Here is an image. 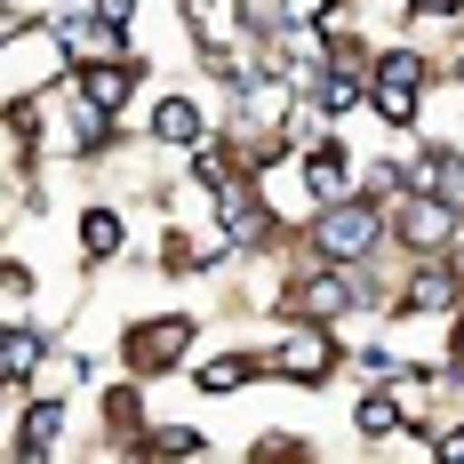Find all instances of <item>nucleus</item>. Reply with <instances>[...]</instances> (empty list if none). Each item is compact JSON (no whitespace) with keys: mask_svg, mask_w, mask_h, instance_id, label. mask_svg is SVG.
Here are the masks:
<instances>
[{"mask_svg":"<svg viewBox=\"0 0 464 464\" xmlns=\"http://www.w3.org/2000/svg\"><path fill=\"white\" fill-rule=\"evenodd\" d=\"M256 369H265V361H248V353H225V361H208V369H200V392H232V384H248Z\"/></svg>","mask_w":464,"mask_h":464,"instance_id":"obj_10","label":"nucleus"},{"mask_svg":"<svg viewBox=\"0 0 464 464\" xmlns=\"http://www.w3.org/2000/svg\"><path fill=\"white\" fill-rule=\"evenodd\" d=\"M192 344V321H137L129 328V369L152 376V369H177Z\"/></svg>","mask_w":464,"mask_h":464,"instance_id":"obj_5","label":"nucleus"},{"mask_svg":"<svg viewBox=\"0 0 464 464\" xmlns=\"http://www.w3.org/2000/svg\"><path fill=\"white\" fill-rule=\"evenodd\" d=\"M152 137L160 144H200V104H192V96H169V104L152 112Z\"/></svg>","mask_w":464,"mask_h":464,"instance_id":"obj_8","label":"nucleus"},{"mask_svg":"<svg viewBox=\"0 0 464 464\" xmlns=\"http://www.w3.org/2000/svg\"><path fill=\"white\" fill-rule=\"evenodd\" d=\"M33 369H41V336L8 321V336H0V384H24Z\"/></svg>","mask_w":464,"mask_h":464,"instance_id":"obj_7","label":"nucleus"},{"mask_svg":"<svg viewBox=\"0 0 464 464\" xmlns=\"http://www.w3.org/2000/svg\"><path fill=\"white\" fill-rule=\"evenodd\" d=\"M457 369H464V304H457Z\"/></svg>","mask_w":464,"mask_h":464,"instance_id":"obj_13","label":"nucleus"},{"mask_svg":"<svg viewBox=\"0 0 464 464\" xmlns=\"http://www.w3.org/2000/svg\"><path fill=\"white\" fill-rule=\"evenodd\" d=\"M392 240H409L417 256H432V248H449V240H457V200H440V192H417V200L401 208V225H392Z\"/></svg>","mask_w":464,"mask_h":464,"instance_id":"obj_3","label":"nucleus"},{"mask_svg":"<svg viewBox=\"0 0 464 464\" xmlns=\"http://www.w3.org/2000/svg\"><path fill=\"white\" fill-rule=\"evenodd\" d=\"M457 304H464V280L449 265H417L401 288V313H457Z\"/></svg>","mask_w":464,"mask_h":464,"instance_id":"obj_6","label":"nucleus"},{"mask_svg":"<svg viewBox=\"0 0 464 464\" xmlns=\"http://www.w3.org/2000/svg\"><path fill=\"white\" fill-rule=\"evenodd\" d=\"M265 369H273V376H288V384H321V376L336 369V336H328V321L288 328L273 353H265Z\"/></svg>","mask_w":464,"mask_h":464,"instance_id":"obj_2","label":"nucleus"},{"mask_svg":"<svg viewBox=\"0 0 464 464\" xmlns=\"http://www.w3.org/2000/svg\"><path fill=\"white\" fill-rule=\"evenodd\" d=\"M417 89H424V56H409V48H392L384 64H376V112L384 121H417Z\"/></svg>","mask_w":464,"mask_h":464,"instance_id":"obj_4","label":"nucleus"},{"mask_svg":"<svg viewBox=\"0 0 464 464\" xmlns=\"http://www.w3.org/2000/svg\"><path fill=\"white\" fill-rule=\"evenodd\" d=\"M144 449H152V457H192V449H200V432H192V424H160Z\"/></svg>","mask_w":464,"mask_h":464,"instance_id":"obj_11","label":"nucleus"},{"mask_svg":"<svg viewBox=\"0 0 464 464\" xmlns=\"http://www.w3.org/2000/svg\"><path fill=\"white\" fill-rule=\"evenodd\" d=\"M121 240H129V225H121L112 208H89V217H81V248H89V256H112Z\"/></svg>","mask_w":464,"mask_h":464,"instance_id":"obj_9","label":"nucleus"},{"mask_svg":"<svg viewBox=\"0 0 464 464\" xmlns=\"http://www.w3.org/2000/svg\"><path fill=\"white\" fill-rule=\"evenodd\" d=\"M384 232H392V225L376 217L369 200H321V208H313V256H328V265H353V256H369Z\"/></svg>","mask_w":464,"mask_h":464,"instance_id":"obj_1","label":"nucleus"},{"mask_svg":"<svg viewBox=\"0 0 464 464\" xmlns=\"http://www.w3.org/2000/svg\"><path fill=\"white\" fill-rule=\"evenodd\" d=\"M432 449H440V457H464V424H449V432H432Z\"/></svg>","mask_w":464,"mask_h":464,"instance_id":"obj_12","label":"nucleus"}]
</instances>
